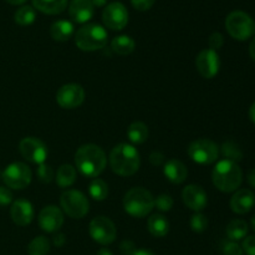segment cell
I'll list each match as a JSON object with an SVG mask.
<instances>
[{"label": "cell", "mask_w": 255, "mask_h": 255, "mask_svg": "<svg viewBox=\"0 0 255 255\" xmlns=\"http://www.w3.org/2000/svg\"><path fill=\"white\" fill-rule=\"evenodd\" d=\"M51 249L50 241L44 236H37L32 239L27 246V254L29 255H47Z\"/></svg>", "instance_id": "obj_28"}, {"label": "cell", "mask_w": 255, "mask_h": 255, "mask_svg": "<svg viewBox=\"0 0 255 255\" xmlns=\"http://www.w3.org/2000/svg\"><path fill=\"white\" fill-rule=\"evenodd\" d=\"M132 6L138 11H147L154 4V0H131Z\"/></svg>", "instance_id": "obj_38"}, {"label": "cell", "mask_w": 255, "mask_h": 255, "mask_svg": "<svg viewBox=\"0 0 255 255\" xmlns=\"http://www.w3.org/2000/svg\"><path fill=\"white\" fill-rule=\"evenodd\" d=\"M242 248L247 255H255V236H249L244 238Z\"/></svg>", "instance_id": "obj_37"}, {"label": "cell", "mask_w": 255, "mask_h": 255, "mask_svg": "<svg viewBox=\"0 0 255 255\" xmlns=\"http://www.w3.org/2000/svg\"><path fill=\"white\" fill-rule=\"evenodd\" d=\"M212 181L217 189L224 193L236 192L243 182V172L233 161H219L212 172Z\"/></svg>", "instance_id": "obj_3"}, {"label": "cell", "mask_w": 255, "mask_h": 255, "mask_svg": "<svg viewBox=\"0 0 255 255\" xmlns=\"http://www.w3.org/2000/svg\"><path fill=\"white\" fill-rule=\"evenodd\" d=\"M223 44H224V37L221 32H213V34L209 36L208 39L209 49L213 50V51H218L219 49H222Z\"/></svg>", "instance_id": "obj_35"}, {"label": "cell", "mask_w": 255, "mask_h": 255, "mask_svg": "<svg viewBox=\"0 0 255 255\" xmlns=\"http://www.w3.org/2000/svg\"><path fill=\"white\" fill-rule=\"evenodd\" d=\"M109 161L112 172L121 177L133 176L141 166L139 152L128 143L116 144L110 153Z\"/></svg>", "instance_id": "obj_2"}, {"label": "cell", "mask_w": 255, "mask_h": 255, "mask_svg": "<svg viewBox=\"0 0 255 255\" xmlns=\"http://www.w3.org/2000/svg\"><path fill=\"white\" fill-rule=\"evenodd\" d=\"M182 199L187 208L194 212L203 211L208 203V196H207L206 191L197 184H188L187 187H184V189L182 191Z\"/></svg>", "instance_id": "obj_16"}, {"label": "cell", "mask_w": 255, "mask_h": 255, "mask_svg": "<svg viewBox=\"0 0 255 255\" xmlns=\"http://www.w3.org/2000/svg\"><path fill=\"white\" fill-rule=\"evenodd\" d=\"M109 34L106 29L99 24H86L77 30L75 44L81 51L92 52L106 46Z\"/></svg>", "instance_id": "obj_5"}, {"label": "cell", "mask_w": 255, "mask_h": 255, "mask_svg": "<svg viewBox=\"0 0 255 255\" xmlns=\"http://www.w3.org/2000/svg\"><path fill=\"white\" fill-rule=\"evenodd\" d=\"M124 208L134 218H144L154 208V197L143 187H133L124 197Z\"/></svg>", "instance_id": "obj_4"}, {"label": "cell", "mask_w": 255, "mask_h": 255, "mask_svg": "<svg viewBox=\"0 0 255 255\" xmlns=\"http://www.w3.org/2000/svg\"><path fill=\"white\" fill-rule=\"evenodd\" d=\"M90 197L95 201H105L109 196V186L101 178H94L89 186Z\"/></svg>", "instance_id": "obj_29"}, {"label": "cell", "mask_w": 255, "mask_h": 255, "mask_svg": "<svg viewBox=\"0 0 255 255\" xmlns=\"http://www.w3.org/2000/svg\"><path fill=\"white\" fill-rule=\"evenodd\" d=\"M252 228H253V231L255 232V214L253 216V218H252Z\"/></svg>", "instance_id": "obj_50"}, {"label": "cell", "mask_w": 255, "mask_h": 255, "mask_svg": "<svg viewBox=\"0 0 255 255\" xmlns=\"http://www.w3.org/2000/svg\"><path fill=\"white\" fill-rule=\"evenodd\" d=\"M120 249H121V252L125 255H133L134 252L137 251L136 247H134V244L131 241L122 242L121 246H120Z\"/></svg>", "instance_id": "obj_41"}, {"label": "cell", "mask_w": 255, "mask_h": 255, "mask_svg": "<svg viewBox=\"0 0 255 255\" xmlns=\"http://www.w3.org/2000/svg\"><path fill=\"white\" fill-rule=\"evenodd\" d=\"M173 204H174L173 198L167 193L159 194L158 197L154 198V207L161 212H169L172 208H173Z\"/></svg>", "instance_id": "obj_34"}, {"label": "cell", "mask_w": 255, "mask_h": 255, "mask_svg": "<svg viewBox=\"0 0 255 255\" xmlns=\"http://www.w3.org/2000/svg\"><path fill=\"white\" fill-rule=\"evenodd\" d=\"M243 248L237 242H228L223 247V255H243Z\"/></svg>", "instance_id": "obj_36"}, {"label": "cell", "mask_w": 255, "mask_h": 255, "mask_svg": "<svg viewBox=\"0 0 255 255\" xmlns=\"http://www.w3.org/2000/svg\"><path fill=\"white\" fill-rule=\"evenodd\" d=\"M102 20L109 29L122 30L128 22V11L121 2H111L105 7L102 12Z\"/></svg>", "instance_id": "obj_14"}, {"label": "cell", "mask_w": 255, "mask_h": 255, "mask_svg": "<svg viewBox=\"0 0 255 255\" xmlns=\"http://www.w3.org/2000/svg\"><path fill=\"white\" fill-rule=\"evenodd\" d=\"M35 19H36V12H35L34 7L29 6V5L19 7L14 15L15 22L21 26H29L35 21Z\"/></svg>", "instance_id": "obj_30"}, {"label": "cell", "mask_w": 255, "mask_h": 255, "mask_svg": "<svg viewBox=\"0 0 255 255\" xmlns=\"http://www.w3.org/2000/svg\"><path fill=\"white\" fill-rule=\"evenodd\" d=\"M136 47V42L128 35H120L111 41V49L115 54L120 56H127L132 54Z\"/></svg>", "instance_id": "obj_25"}, {"label": "cell", "mask_w": 255, "mask_h": 255, "mask_svg": "<svg viewBox=\"0 0 255 255\" xmlns=\"http://www.w3.org/2000/svg\"><path fill=\"white\" fill-rule=\"evenodd\" d=\"M248 224H247L246 221H243V219H233L227 226L226 233L229 241L238 242L241 239L246 238L247 234H248Z\"/></svg>", "instance_id": "obj_26"}, {"label": "cell", "mask_w": 255, "mask_h": 255, "mask_svg": "<svg viewBox=\"0 0 255 255\" xmlns=\"http://www.w3.org/2000/svg\"><path fill=\"white\" fill-rule=\"evenodd\" d=\"M65 242H66V237H65V234L59 233V232H57V233L54 236V238H52V243H54V246L59 247V248L64 246Z\"/></svg>", "instance_id": "obj_42"}, {"label": "cell", "mask_w": 255, "mask_h": 255, "mask_svg": "<svg viewBox=\"0 0 255 255\" xmlns=\"http://www.w3.org/2000/svg\"><path fill=\"white\" fill-rule=\"evenodd\" d=\"M94 7L91 0H71L69 5L70 17L77 24H85L94 16Z\"/></svg>", "instance_id": "obj_18"}, {"label": "cell", "mask_w": 255, "mask_h": 255, "mask_svg": "<svg viewBox=\"0 0 255 255\" xmlns=\"http://www.w3.org/2000/svg\"><path fill=\"white\" fill-rule=\"evenodd\" d=\"M85 90L79 84H66L56 92V102L61 109L74 110L81 106L85 101Z\"/></svg>", "instance_id": "obj_11"}, {"label": "cell", "mask_w": 255, "mask_h": 255, "mask_svg": "<svg viewBox=\"0 0 255 255\" xmlns=\"http://www.w3.org/2000/svg\"><path fill=\"white\" fill-rule=\"evenodd\" d=\"M94 6H104L105 4L107 2V0H91Z\"/></svg>", "instance_id": "obj_49"}, {"label": "cell", "mask_w": 255, "mask_h": 255, "mask_svg": "<svg viewBox=\"0 0 255 255\" xmlns=\"http://www.w3.org/2000/svg\"><path fill=\"white\" fill-rule=\"evenodd\" d=\"M19 151L21 156L26 161L31 162L34 164L45 163L47 158V147L44 142L36 137H25L20 141Z\"/></svg>", "instance_id": "obj_12"}, {"label": "cell", "mask_w": 255, "mask_h": 255, "mask_svg": "<svg viewBox=\"0 0 255 255\" xmlns=\"http://www.w3.org/2000/svg\"><path fill=\"white\" fill-rule=\"evenodd\" d=\"M222 154L226 157V159L233 161L236 163L243 158V152L234 141L224 142L223 146H222Z\"/></svg>", "instance_id": "obj_31"}, {"label": "cell", "mask_w": 255, "mask_h": 255, "mask_svg": "<svg viewBox=\"0 0 255 255\" xmlns=\"http://www.w3.org/2000/svg\"><path fill=\"white\" fill-rule=\"evenodd\" d=\"M249 119L252 120V122H253V124H255V102L252 105L251 109H249Z\"/></svg>", "instance_id": "obj_46"}, {"label": "cell", "mask_w": 255, "mask_h": 255, "mask_svg": "<svg viewBox=\"0 0 255 255\" xmlns=\"http://www.w3.org/2000/svg\"><path fill=\"white\" fill-rule=\"evenodd\" d=\"M188 156L198 164H212L218 159L219 147L212 139H194L188 146Z\"/></svg>", "instance_id": "obj_8"}, {"label": "cell", "mask_w": 255, "mask_h": 255, "mask_svg": "<svg viewBox=\"0 0 255 255\" xmlns=\"http://www.w3.org/2000/svg\"><path fill=\"white\" fill-rule=\"evenodd\" d=\"M248 183L249 186L255 188V168L252 169V171L248 173Z\"/></svg>", "instance_id": "obj_43"}, {"label": "cell", "mask_w": 255, "mask_h": 255, "mask_svg": "<svg viewBox=\"0 0 255 255\" xmlns=\"http://www.w3.org/2000/svg\"><path fill=\"white\" fill-rule=\"evenodd\" d=\"M255 206V194L251 189H239L231 198V208L237 214H246Z\"/></svg>", "instance_id": "obj_19"}, {"label": "cell", "mask_w": 255, "mask_h": 255, "mask_svg": "<svg viewBox=\"0 0 255 255\" xmlns=\"http://www.w3.org/2000/svg\"><path fill=\"white\" fill-rule=\"evenodd\" d=\"M5 1L11 5H22L26 2V0H5Z\"/></svg>", "instance_id": "obj_48"}, {"label": "cell", "mask_w": 255, "mask_h": 255, "mask_svg": "<svg viewBox=\"0 0 255 255\" xmlns=\"http://www.w3.org/2000/svg\"><path fill=\"white\" fill-rule=\"evenodd\" d=\"M163 174L171 183L181 184L188 177V169L184 166L183 162H181L179 159L172 158L164 163Z\"/></svg>", "instance_id": "obj_20"}, {"label": "cell", "mask_w": 255, "mask_h": 255, "mask_svg": "<svg viewBox=\"0 0 255 255\" xmlns=\"http://www.w3.org/2000/svg\"><path fill=\"white\" fill-rule=\"evenodd\" d=\"M32 179V172L27 164L22 162L10 163L2 172V181L10 189H25Z\"/></svg>", "instance_id": "obj_9"}, {"label": "cell", "mask_w": 255, "mask_h": 255, "mask_svg": "<svg viewBox=\"0 0 255 255\" xmlns=\"http://www.w3.org/2000/svg\"><path fill=\"white\" fill-rule=\"evenodd\" d=\"M76 181V168L71 164H62L56 172V183L61 188L71 187Z\"/></svg>", "instance_id": "obj_27"}, {"label": "cell", "mask_w": 255, "mask_h": 255, "mask_svg": "<svg viewBox=\"0 0 255 255\" xmlns=\"http://www.w3.org/2000/svg\"><path fill=\"white\" fill-rule=\"evenodd\" d=\"M147 229L156 238H163L169 232V222L162 214H153L147 221Z\"/></svg>", "instance_id": "obj_22"}, {"label": "cell", "mask_w": 255, "mask_h": 255, "mask_svg": "<svg viewBox=\"0 0 255 255\" xmlns=\"http://www.w3.org/2000/svg\"><path fill=\"white\" fill-rule=\"evenodd\" d=\"M12 202V193L7 187L0 186V206H7Z\"/></svg>", "instance_id": "obj_39"}, {"label": "cell", "mask_w": 255, "mask_h": 255, "mask_svg": "<svg viewBox=\"0 0 255 255\" xmlns=\"http://www.w3.org/2000/svg\"><path fill=\"white\" fill-rule=\"evenodd\" d=\"M149 131L146 124L141 121H134L127 128V137L133 144H142L148 139Z\"/></svg>", "instance_id": "obj_24"}, {"label": "cell", "mask_w": 255, "mask_h": 255, "mask_svg": "<svg viewBox=\"0 0 255 255\" xmlns=\"http://www.w3.org/2000/svg\"><path fill=\"white\" fill-rule=\"evenodd\" d=\"M106 164V153L95 143L82 144L75 153V166L87 178H97L105 171Z\"/></svg>", "instance_id": "obj_1"}, {"label": "cell", "mask_w": 255, "mask_h": 255, "mask_svg": "<svg viewBox=\"0 0 255 255\" xmlns=\"http://www.w3.org/2000/svg\"><path fill=\"white\" fill-rule=\"evenodd\" d=\"M67 1L69 0H32V5L44 14L56 15L66 9Z\"/></svg>", "instance_id": "obj_23"}, {"label": "cell", "mask_w": 255, "mask_h": 255, "mask_svg": "<svg viewBox=\"0 0 255 255\" xmlns=\"http://www.w3.org/2000/svg\"><path fill=\"white\" fill-rule=\"evenodd\" d=\"M196 67L198 74L203 79H213L221 69V59L218 52L211 49L202 50L196 57Z\"/></svg>", "instance_id": "obj_13"}, {"label": "cell", "mask_w": 255, "mask_h": 255, "mask_svg": "<svg viewBox=\"0 0 255 255\" xmlns=\"http://www.w3.org/2000/svg\"><path fill=\"white\" fill-rule=\"evenodd\" d=\"M191 229L194 233H203L207 228H208V218L201 212H196L193 216L191 217Z\"/></svg>", "instance_id": "obj_32"}, {"label": "cell", "mask_w": 255, "mask_h": 255, "mask_svg": "<svg viewBox=\"0 0 255 255\" xmlns=\"http://www.w3.org/2000/svg\"><path fill=\"white\" fill-rule=\"evenodd\" d=\"M36 176L39 178V181L42 182V183H50L55 178V172L51 166H49L46 163H42L39 164V167L36 168Z\"/></svg>", "instance_id": "obj_33"}, {"label": "cell", "mask_w": 255, "mask_h": 255, "mask_svg": "<svg viewBox=\"0 0 255 255\" xmlns=\"http://www.w3.org/2000/svg\"><path fill=\"white\" fill-rule=\"evenodd\" d=\"M148 161L152 166H162L164 163V154L159 151H153L148 157Z\"/></svg>", "instance_id": "obj_40"}, {"label": "cell", "mask_w": 255, "mask_h": 255, "mask_svg": "<svg viewBox=\"0 0 255 255\" xmlns=\"http://www.w3.org/2000/svg\"><path fill=\"white\" fill-rule=\"evenodd\" d=\"M133 255H154V253L153 252L148 251V249H137L133 253Z\"/></svg>", "instance_id": "obj_45"}, {"label": "cell", "mask_w": 255, "mask_h": 255, "mask_svg": "<svg viewBox=\"0 0 255 255\" xmlns=\"http://www.w3.org/2000/svg\"><path fill=\"white\" fill-rule=\"evenodd\" d=\"M74 24L67 20H57L50 27V35L55 41L59 42L67 41L74 35Z\"/></svg>", "instance_id": "obj_21"}, {"label": "cell", "mask_w": 255, "mask_h": 255, "mask_svg": "<svg viewBox=\"0 0 255 255\" xmlns=\"http://www.w3.org/2000/svg\"><path fill=\"white\" fill-rule=\"evenodd\" d=\"M226 29L233 39L246 41L255 34V22L251 15L241 10H236L227 16Z\"/></svg>", "instance_id": "obj_6"}, {"label": "cell", "mask_w": 255, "mask_h": 255, "mask_svg": "<svg viewBox=\"0 0 255 255\" xmlns=\"http://www.w3.org/2000/svg\"><path fill=\"white\" fill-rule=\"evenodd\" d=\"M60 204L64 213L72 219H81L89 213L90 202L82 192L67 189L60 197Z\"/></svg>", "instance_id": "obj_7"}, {"label": "cell", "mask_w": 255, "mask_h": 255, "mask_svg": "<svg viewBox=\"0 0 255 255\" xmlns=\"http://www.w3.org/2000/svg\"><path fill=\"white\" fill-rule=\"evenodd\" d=\"M96 255H114L112 252L107 248H101L99 252H97Z\"/></svg>", "instance_id": "obj_47"}, {"label": "cell", "mask_w": 255, "mask_h": 255, "mask_svg": "<svg viewBox=\"0 0 255 255\" xmlns=\"http://www.w3.org/2000/svg\"><path fill=\"white\" fill-rule=\"evenodd\" d=\"M39 226L46 233H56L64 224V213L56 206H46L39 213Z\"/></svg>", "instance_id": "obj_15"}, {"label": "cell", "mask_w": 255, "mask_h": 255, "mask_svg": "<svg viewBox=\"0 0 255 255\" xmlns=\"http://www.w3.org/2000/svg\"><path fill=\"white\" fill-rule=\"evenodd\" d=\"M10 216L16 226L26 227L34 219V207L26 199H16L11 204Z\"/></svg>", "instance_id": "obj_17"}, {"label": "cell", "mask_w": 255, "mask_h": 255, "mask_svg": "<svg viewBox=\"0 0 255 255\" xmlns=\"http://www.w3.org/2000/svg\"><path fill=\"white\" fill-rule=\"evenodd\" d=\"M249 55L253 59V61H255V37L252 40L251 45H249Z\"/></svg>", "instance_id": "obj_44"}, {"label": "cell", "mask_w": 255, "mask_h": 255, "mask_svg": "<svg viewBox=\"0 0 255 255\" xmlns=\"http://www.w3.org/2000/svg\"><path fill=\"white\" fill-rule=\"evenodd\" d=\"M89 233L96 243L109 246L116 239L117 229L111 219L105 216H97L90 222Z\"/></svg>", "instance_id": "obj_10"}]
</instances>
